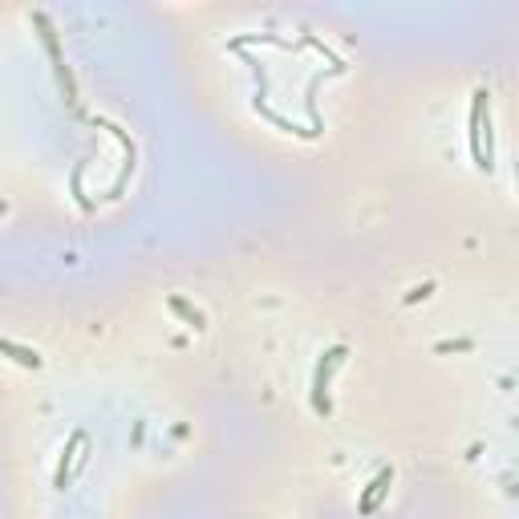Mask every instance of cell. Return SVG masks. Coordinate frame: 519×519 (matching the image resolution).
Instances as JSON below:
<instances>
[{
    "instance_id": "3957f363",
    "label": "cell",
    "mask_w": 519,
    "mask_h": 519,
    "mask_svg": "<svg viewBox=\"0 0 519 519\" xmlns=\"http://www.w3.org/2000/svg\"><path fill=\"white\" fill-rule=\"evenodd\" d=\"M0 353H12V357H16L21 365H33V369L41 365V357H37L33 349H21V345H12V341H0Z\"/></svg>"
},
{
    "instance_id": "6da1fadb",
    "label": "cell",
    "mask_w": 519,
    "mask_h": 519,
    "mask_svg": "<svg viewBox=\"0 0 519 519\" xmlns=\"http://www.w3.org/2000/svg\"><path fill=\"white\" fill-rule=\"evenodd\" d=\"M341 357H345V349H341V345L329 349V353H325V365L316 369V410H329V402H325V378H329V369H333Z\"/></svg>"
},
{
    "instance_id": "7a4b0ae2",
    "label": "cell",
    "mask_w": 519,
    "mask_h": 519,
    "mask_svg": "<svg viewBox=\"0 0 519 519\" xmlns=\"http://www.w3.org/2000/svg\"><path fill=\"white\" fill-rule=\"evenodd\" d=\"M389 478H393V471H382V475L369 483V491H365V499H361V511H369V507L378 503V495H382V491L389 487Z\"/></svg>"
}]
</instances>
